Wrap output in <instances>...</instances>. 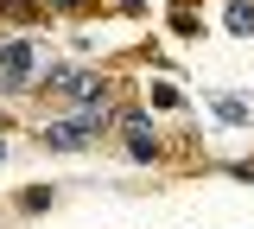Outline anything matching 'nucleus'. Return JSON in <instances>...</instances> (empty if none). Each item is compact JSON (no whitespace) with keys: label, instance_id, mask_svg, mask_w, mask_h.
Returning a JSON list of instances; mask_svg holds the SVG:
<instances>
[{"label":"nucleus","instance_id":"nucleus-12","mask_svg":"<svg viewBox=\"0 0 254 229\" xmlns=\"http://www.w3.org/2000/svg\"><path fill=\"white\" fill-rule=\"evenodd\" d=\"M0 159H6V140H0Z\"/></svg>","mask_w":254,"mask_h":229},{"label":"nucleus","instance_id":"nucleus-7","mask_svg":"<svg viewBox=\"0 0 254 229\" xmlns=\"http://www.w3.org/2000/svg\"><path fill=\"white\" fill-rule=\"evenodd\" d=\"M172 32H178V38H197V13H190V6L172 13Z\"/></svg>","mask_w":254,"mask_h":229},{"label":"nucleus","instance_id":"nucleus-4","mask_svg":"<svg viewBox=\"0 0 254 229\" xmlns=\"http://www.w3.org/2000/svg\"><path fill=\"white\" fill-rule=\"evenodd\" d=\"M121 140H127V159H140V165H153L165 153L159 134H153V108H127L121 115Z\"/></svg>","mask_w":254,"mask_h":229},{"label":"nucleus","instance_id":"nucleus-6","mask_svg":"<svg viewBox=\"0 0 254 229\" xmlns=\"http://www.w3.org/2000/svg\"><path fill=\"white\" fill-rule=\"evenodd\" d=\"M146 102H153V108H165V115H172V108H185V96H178L172 83H153V89H146Z\"/></svg>","mask_w":254,"mask_h":229},{"label":"nucleus","instance_id":"nucleus-5","mask_svg":"<svg viewBox=\"0 0 254 229\" xmlns=\"http://www.w3.org/2000/svg\"><path fill=\"white\" fill-rule=\"evenodd\" d=\"M222 19H229V32L248 38V32H254V0H229V13H222Z\"/></svg>","mask_w":254,"mask_h":229},{"label":"nucleus","instance_id":"nucleus-1","mask_svg":"<svg viewBox=\"0 0 254 229\" xmlns=\"http://www.w3.org/2000/svg\"><path fill=\"white\" fill-rule=\"evenodd\" d=\"M108 89H95V96L70 102V115H51L45 128H38V140H45V153H70V147H95L102 140V128H108Z\"/></svg>","mask_w":254,"mask_h":229},{"label":"nucleus","instance_id":"nucleus-10","mask_svg":"<svg viewBox=\"0 0 254 229\" xmlns=\"http://www.w3.org/2000/svg\"><path fill=\"white\" fill-rule=\"evenodd\" d=\"M58 13H83V6H95V0H51Z\"/></svg>","mask_w":254,"mask_h":229},{"label":"nucleus","instance_id":"nucleus-2","mask_svg":"<svg viewBox=\"0 0 254 229\" xmlns=\"http://www.w3.org/2000/svg\"><path fill=\"white\" fill-rule=\"evenodd\" d=\"M38 70V45L32 38H0V89H26Z\"/></svg>","mask_w":254,"mask_h":229},{"label":"nucleus","instance_id":"nucleus-8","mask_svg":"<svg viewBox=\"0 0 254 229\" xmlns=\"http://www.w3.org/2000/svg\"><path fill=\"white\" fill-rule=\"evenodd\" d=\"M216 115H222V121H248V108H242L235 96H216Z\"/></svg>","mask_w":254,"mask_h":229},{"label":"nucleus","instance_id":"nucleus-11","mask_svg":"<svg viewBox=\"0 0 254 229\" xmlns=\"http://www.w3.org/2000/svg\"><path fill=\"white\" fill-rule=\"evenodd\" d=\"M115 6H121V13H140V6H146V0H115Z\"/></svg>","mask_w":254,"mask_h":229},{"label":"nucleus","instance_id":"nucleus-9","mask_svg":"<svg viewBox=\"0 0 254 229\" xmlns=\"http://www.w3.org/2000/svg\"><path fill=\"white\" fill-rule=\"evenodd\" d=\"M0 13H13V19H32V13H38V0H0Z\"/></svg>","mask_w":254,"mask_h":229},{"label":"nucleus","instance_id":"nucleus-3","mask_svg":"<svg viewBox=\"0 0 254 229\" xmlns=\"http://www.w3.org/2000/svg\"><path fill=\"white\" fill-rule=\"evenodd\" d=\"M38 89L45 96H64V102H83V96H95V89H108L95 70H70V64H51L45 76H38Z\"/></svg>","mask_w":254,"mask_h":229}]
</instances>
